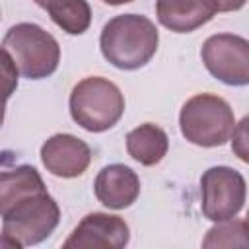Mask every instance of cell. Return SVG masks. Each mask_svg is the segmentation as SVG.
Masks as SVG:
<instances>
[{
    "mask_svg": "<svg viewBox=\"0 0 249 249\" xmlns=\"http://www.w3.org/2000/svg\"><path fill=\"white\" fill-rule=\"evenodd\" d=\"M233 126L235 117L230 103L214 93L193 95L179 113L181 134L195 146H222L230 140Z\"/></svg>",
    "mask_w": 249,
    "mask_h": 249,
    "instance_id": "3",
    "label": "cell"
},
{
    "mask_svg": "<svg viewBox=\"0 0 249 249\" xmlns=\"http://www.w3.org/2000/svg\"><path fill=\"white\" fill-rule=\"evenodd\" d=\"M130 230L121 216L91 212L80 220L70 237L62 243L64 249H121L128 243Z\"/></svg>",
    "mask_w": 249,
    "mask_h": 249,
    "instance_id": "8",
    "label": "cell"
},
{
    "mask_svg": "<svg viewBox=\"0 0 249 249\" xmlns=\"http://www.w3.org/2000/svg\"><path fill=\"white\" fill-rule=\"evenodd\" d=\"M245 2L247 0H212V4L216 6V12H235V10H241Z\"/></svg>",
    "mask_w": 249,
    "mask_h": 249,
    "instance_id": "18",
    "label": "cell"
},
{
    "mask_svg": "<svg viewBox=\"0 0 249 249\" xmlns=\"http://www.w3.org/2000/svg\"><path fill=\"white\" fill-rule=\"evenodd\" d=\"M206 70L228 86L249 84V43L233 33H218L204 41L200 49Z\"/></svg>",
    "mask_w": 249,
    "mask_h": 249,
    "instance_id": "7",
    "label": "cell"
},
{
    "mask_svg": "<svg viewBox=\"0 0 249 249\" xmlns=\"http://www.w3.org/2000/svg\"><path fill=\"white\" fill-rule=\"evenodd\" d=\"M0 247H16V249H18L19 245H18L10 235H6V233L2 231V235H0Z\"/></svg>",
    "mask_w": 249,
    "mask_h": 249,
    "instance_id": "19",
    "label": "cell"
},
{
    "mask_svg": "<svg viewBox=\"0 0 249 249\" xmlns=\"http://www.w3.org/2000/svg\"><path fill=\"white\" fill-rule=\"evenodd\" d=\"M18 66L10 53L0 47V103H6L18 88Z\"/></svg>",
    "mask_w": 249,
    "mask_h": 249,
    "instance_id": "16",
    "label": "cell"
},
{
    "mask_svg": "<svg viewBox=\"0 0 249 249\" xmlns=\"http://www.w3.org/2000/svg\"><path fill=\"white\" fill-rule=\"evenodd\" d=\"M101 2H105V4H109V6H123V4H128V2H132V0H101Z\"/></svg>",
    "mask_w": 249,
    "mask_h": 249,
    "instance_id": "20",
    "label": "cell"
},
{
    "mask_svg": "<svg viewBox=\"0 0 249 249\" xmlns=\"http://www.w3.org/2000/svg\"><path fill=\"white\" fill-rule=\"evenodd\" d=\"M169 148L165 130L154 123H144L126 134V150L132 160L142 165H156L163 160Z\"/></svg>",
    "mask_w": 249,
    "mask_h": 249,
    "instance_id": "13",
    "label": "cell"
},
{
    "mask_svg": "<svg viewBox=\"0 0 249 249\" xmlns=\"http://www.w3.org/2000/svg\"><path fill=\"white\" fill-rule=\"evenodd\" d=\"M245 179L228 165H216L200 177V208L212 222H224L235 218L245 204Z\"/></svg>",
    "mask_w": 249,
    "mask_h": 249,
    "instance_id": "6",
    "label": "cell"
},
{
    "mask_svg": "<svg viewBox=\"0 0 249 249\" xmlns=\"http://www.w3.org/2000/svg\"><path fill=\"white\" fill-rule=\"evenodd\" d=\"M2 47L14 58L18 72L29 80H43L58 68L60 47L37 23H18L8 29Z\"/></svg>",
    "mask_w": 249,
    "mask_h": 249,
    "instance_id": "4",
    "label": "cell"
},
{
    "mask_svg": "<svg viewBox=\"0 0 249 249\" xmlns=\"http://www.w3.org/2000/svg\"><path fill=\"white\" fill-rule=\"evenodd\" d=\"M51 19L68 35H82L91 23V8L86 0H35Z\"/></svg>",
    "mask_w": 249,
    "mask_h": 249,
    "instance_id": "14",
    "label": "cell"
},
{
    "mask_svg": "<svg viewBox=\"0 0 249 249\" xmlns=\"http://www.w3.org/2000/svg\"><path fill=\"white\" fill-rule=\"evenodd\" d=\"M2 218V231L10 235L19 247H25L41 243L54 231L60 222V208L56 200L45 191L19 200Z\"/></svg>",
    "mask_w": 249,
    "mask_h": 249,
    "instance_id": "5",
    "label": "cell"
},
{
    "mask_svg": "<svg viewBox=\"0 0 249 249\" xmlns=\"http://www.w3.org/2000/svg\"><path fill=\"white\" fill-rule=\"evenodd\" d=\"M156 14L169 31L191 33L216 16V6L212 0H158Z\"/></svg>",
    "mask_w": 249,
    "mask_h": 249,
    "instance_id": "11",
    "label": "cell"
},
{
    "mask_svg": "<svg viewBox=\"0 0 249 249\" xmlns=\"http://www.w3.org/2000/svg\"><path fill=\"white\" fill-rule=\"evenodd\" d=\"M41 161L54 177L72 179L88 169L91 150L74 134H54L41 146Z\"/></svg>",
    "mask_w": 249,
    "mask_h": 249,
    "instance_id": "9",
    "label": "cell"
},
{
    "mask_svg": "<svg viewBox=\"0 0 249 249\" xmlns=\"http://www.w3.org/2000/svg\"><path fill=\"white\" fill-rule=\"evenodd\" d=\"M247 222L245 220H224L216 222L214 228L208 230L202 239V247H245L249 243L247 237Z\"/></svg>",
    "mask_w": 249,
    "mask_h": 249,
    "instance_id": "15",
    "label": "cell"
},
{
    "mask_svg": "<svg viewBox=\"0 0 249 249\" xmlns=\"http://www.w3.org/2000/svg\"><path fill=\"white\" fill-rule=\"evenodd\" d=\"M124 113L121 89L101 76H89L78 82L70 93V115L76 124L89 132L109 130Z\"/></svg>",
    "mask_w": 249,
    "mask_h": 249,
    "instance_id": "2",
    "label": "cell"
},
{
    "mask_svg": "<svg viewBox=\"0 0 249 249\" xmlns=\"http://www.w3.org/2000/svg\"><path fill=\"white\" fill-rule=\"evenodd\" d=\"M231 134H233V142H231L233 152L239 156L241 161H247V119L235 124Z\"/></svg>",
    "mask_w": 249,
    "mask_h": 249,
    "instance_id": "17",
    "label": "cell"
},
{
    "mask_svg": "<svg viewBox=\"0 0 249 249\" xmlns=\"http://www.w3.org/2000/svg\"><path fill=\"white\" fill-rule=\"evenodd\" d=\"M4 113H6V103H0V128H2V123H4Z\"/></svg>",
    "mask_w": 249,
    "mask_h": 249,
    "instance_id": "21",
    "label": "cell"
},
{
    "mask_svg": "<svg viewBox=\"0 0 249 249\" xmlns=\"http://www.w3.org/2000/svg\"><path fill=\"white\" fill-rule=\"evenodd\" d=\"M93 191L103 206L123 210L136 202L140 195V179L130 167L123 163H111L97 173Z\"/></svg>",
    "mask_w": 249,
    "mask_h": 249,
    "instance_id": "10",
    "label": "cell"
},
{
    "mask_svg": "<svg viewBox=\"0 0 249 249\" xmlns=\"http://www.w3.org/2000/svg\"><path fill=\"white\" fill-rule=\"evenodd\" d=\"M45 191L47 187L33 165H18L14 169L0 171V216H4L19 200Z\"/></svg>",
    "mask_w": 249,
    "mask_h": 249,
    "instance_id": "12",
    "label": "cell"
},
{
    "mask_svg": "<svg viewBox=\"0 0 249 249\" xmlns=\"http://www.w3.org/2000/svg\"><path fill=\"white\" fill-rule=\"evenodd\" d=\"M160 33L152 19L138 14H123L109 19L99 37L101 54L119 70L146 66L158 51Z\"/></svg>",
    "mask_w": 249,
    "mask_h": 249,
    "instance_id": "1",
    "label": "cell"
}]
</instances>
